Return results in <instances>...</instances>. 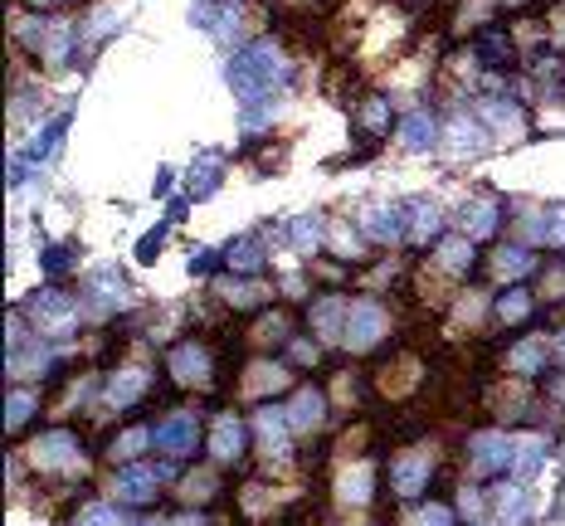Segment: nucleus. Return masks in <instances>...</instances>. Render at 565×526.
<instances>
[{
  "label": "nucleus",
  "mask_w": 565,
  "mask_h": 526,
  "mask_svg": "<svg viewBox=\"0 0 565 526\" xmlns=\"http://www.w3.org/2000/svg\"><path fill=\"white\" fill-rule=\"evenodd\" d=\"M473 458H478L488 473H497V468L512 463V439H502V434H478V439H473Z\"/></svg>",
  "instance_id": "obj_15"
},
{
  "label": "nucleus",
  "mask_w": 565,
  "mask_h": 526,
  "mask_svg": "<svg viewBox=\"0 0 565 526\" xmlns=\"http://www.w3.org/2000/svg\"><path fill=\"white\" fill-rule=\"evenodd\" d=\"M463 229H468V234H492V229H497V205H492V200L463 205Z\"/></svg>",
  "instance_id": "obj_21"
},
{
  "label": "nucleus",
  "mask_w": 565,
  "mask_h": 526,
  "mask_svg": "<svg viewBox=\"0 0 565 526\" xmlns=\"http://www.w3.org/2000/svg\"><path fill=\"white\" fill-rule=\"evenodd\" d=\"M337 492H341V502H351V507L371 502V468H351V473L337 483Z\"/></svg>",
  "instance_id": "obj_20"
},
{
  "label": "nucleus",
  "mask_w": 565,
  "mask_h": 526,
  "mask_svg": "<svg viewBox=\"0 0 565 526\" xmlns=\"http://www.w3.org/2000/svg\"><path fill=\"white\" fill-rule=\"evenodd\" d=\"M288 239H298V249H317L322 244V220H312V215H302L288 225Z\"/></svg>",
  "instance_id": "obj_27"
},
{
  "label": "nucleus",
  "mask_w": 565,
  "mask_h": 526,
  "mask_svg": "<svg viewBox=\"0 0 565 526\" xmlns=\"http://www.w3.org/2000/svg\"><path fill=\"white\" fill-rule=\"evenodd\" d=\"M122 302H127L122 273H117L113 263H108V268H98V273H93V283H88V307H93V312H113V307H122Z\"/></svg>",
  "instance_id": "obj_6"
},
{
  "label": "nucleus",
  "mask_w": 565,
  "mask_h": 526,
  "mask_svg": "<svg viewBox=\"0 0 565 526\" xmlns=\"http://www.w3.org/2000/svg\"><path fill=\"white\" fill-rule=\"evenodd\" d=\"M171 526H200V517H195V512H186V517H176Z\"/></svg>",
  "instance_id": "obj_39"
},
{
  "label": "nucleus",
  "mask_w": 565,
  "mask_h": 526,
  "mask_svg": "<svg viewBox=\"0 0 565 526\" xmlns=\"http://www.w3.org/2000/svg\"><path fill=\"white\" fill-rule=\"evenodd\" d=\"M424 483H429V458H424V453H410V458L395 463V492H400V497H419Z\"/></svg>",
  "instance_id": "obj_11"
},
{
  "label": "nucleus",
  "mask_w": 565,
  "mask_h": 526,
  "mask_svg": "<svg viewBox=\"0 0 565 526\" xmlns=\"http://www.w3.org/2000/svg\"><path fill=\"white\" fill-rule=\"evenodd\" d=\"M142 390H147V371H117L113 385H108V405L122 410V405H132Z\"/></svg>",
  "instance_id": "obj_18"
},
{
  "label": "nucleus",
  "mask_w": 565,
  "mask_h": 526,
  "mask_svg": "<svg viewBox=\"0 0 565 526\" xmlns=\"http://www.w3.org/2000/svg\"><path fill=\"white\" fill-rule=\"evenodd\" d=\"M151 444L166 453V458H186V453H195V444H200V424H195V414H171V419H161L156 429H151Z\"/></svg>",
  "instance_id": "obj_3"
},
{
  "label": "nucleus",
  "mask_w": 565,
  "mask_h": 526,
  "mask_svg": "<svg viewBox=\"0 0 565 526\" xmlns=\"http://www.w3.org/2000/svg\"><path fill=\"white\" fill-rule=\"evenodd\" d=\"M35 463L39 468H78V449H74V434L54 429L35 444Z\"/></svg>",
  "instance_id": "obj_7"
},
{
  "label": "nucleus",
  "mask_w": 565,
  "mask_h": 526,
  "mask_svg": "<svg viewBox=\"0 0 565 526\" xmlns=\"http://www.w3.org/2000/svg\"><path fill=\"white\" fill-rule=\"evenodd\" d=\"M30 414H35V395H25V390L10 395V405H5V429H20Z\"/></svg>",
  "instance_id": "obj_29"
},
{
  "label": "nucleus",
  "mask_w": 565,
  "mask_h": 526,
  "mask_svg": "<svg viewBox=\"0 0 565 526\" xmlns=\"http://www.w3.org/2000/svg\"><path fill=\"white\" fill-rule=\"evenodd\" d=\"M39 5H44V0H39Z\"/></svg>",
  "instance_id": "obj_42"
},
{
  "label": "nucleus",
  "mask_w": 565,
  "mask_h": 526,
  "mask_svg": "<svg viewBox=\"0 0 565 526\" xmlns=\"http://www.w3.org/2000/svg\"><path fill=\"white\" fill-rule=\"evenodd\" d=\"M546 229H551V239H556V244L565 249V205H556V210H551V220H546Z\"/></svg>",
  "instance_id": "obj_36"
},
{
  "label": "nucleus",
  "mask_w": 565,
  "mask_h": 526,
  "mask_svg": "<svg viewBox=\"0 0 565 526\" xmlns=\"http://www.w3.org/2000/svg\"><path fill=\"white\" fill-rule=\"evenodd\" d=\"M439 263H444L449 273H468V263H473V244H468V239H444V244H439Z\"/></svg>",
  "instance_id": "obj_24"
},
{
  "label": "nucleus",
  "mask_w": 565,
  "mask_h": 526,
  "mask_svg": "<svg viewBox=\"0 0 565 526\" xmlns=\"http://www.w3.org/2000/svg\"><path fill=\"white\" fill-rule=\"evenodd\" d=\"M278 380H283V371H259V380H254V385H249V390H273V385H278Z\"/></svg>",
  "instance_id": "obj_38"
},
{
  "label": "nucleus",
  "mask_w": 565,
  "mask_h": 526,
  "mask_svg": "<svg viewBox=\"0 0 565 526\" xmlns=\"http://www.w3.org/2000/svg\"><path fill=\"white\" fill-rule=\"evenodd\" d=\"M142 444H151L147 429H132V434H122V444H117V458H127V453H137Z\"/></svg>",
  "instance_id": "obj_35"
},
{
  "label": "nucleus",
  "mask_w": 565,
  "mask_h": 526,
  "mask_svg": "<svg viewBox=\"0 0 565 526\" xmlns=\"http://www.w3.org/2000/svg\"><path fill=\"white\" fill-rule=\"evenodd\" d=\"M527 312H531V298L522 288H512L507 298L497 302V317H502V322H517V317H527Z\"/></svg>",
  "instance_id": "obj_31"
},
{
  "label": "nucleus",
  "mask_w": 565,
  "mask_h": 526,
  "mask_svg": "<svg viewBox=\"0 0 565 526\" xmlns=\"http://www.w3.org/2000/svg\"><path fill=\"white\" fill-rule=\"evenodd\" d=\"M346 317H351V307L341 298H322L312 307V332L322 341H337V337H346Z\"/></svg>",
  "instance_id": "obj_8"
},
{
  "label": "nucleus",
  "mask_w": 565,
  "mask_h": 526,
  "mask_svg": "<svg viewBox=\"0 0 565 526\" xmlns=\"http://www.w3.org/2000/svg\"><path fill=\"white\" fill-rule=\"evenodd\" d=\"M483 142H488V137H483V127H478V122H468V117H458V122L444 127V147H449L453 156H468V151H478Z\"/></svg>",
  "instance_id": "obj_16"
},
{
  "label": "nucleus",
  "mask_w": 565,
  "mask_h": 526,
  "mask_svg": "<svg viewBox=\"0 0 565 526\" xmlns=\"http://www.w3.org/2000/svg\"><path fill=\"white\" fill-rule=\"evenodd\" d=\"M541 356H546V346H541V341H522V346L512 351V366L531 376V371H541Z\"/></svg>",
  "instance_id": "obj_30"
},
{
  "label": "nucleus",
  "mask_w": 565,
  "mask_h": 526,
  "mask_svg": "<svg viewBox=\"0 0 565 526\" xmlns=\"http://www.w3.org/2000/svg\"><path fill=\"white\" fill-rule=\"evenodd\" d=\"M322 410H327V400H322L317 390H302L298 400H288V405H283V414H288V429H298V434H307V429H317V419H322Z\"/></svg>",
  "instance_id": "obj_10"
},
{
  "label": "nucleus",
  "mask_w": 565,
  "mask_h": 526,
  "mask_svg": "<svg viewBox=\"0 0 565 526\" xmlns=\"http://www.w3.org/2000/svg\"><path fill=\"white\" fill-rule=\"evenodd\" d=\"M361 229H366L371 239H380V244H395V239H400V220H395L390 205H366V210H361Z\"/></svg>",
  "instance_id": "obj_14"
},
{
  "label": "nucleus",
  "mask_w": 565,
  "mask_h": 526,
  "mask_svg": "<svg viewBox=\"0 0 565 526\" xmlns=\"http://www.w3.org/2000/svg\"><path fill=\"white\" fill-rule=\"evenodd\" d=\"M171 468H142V463H132V468H122L117 473V483H113V492L122 497V502H151L156 497V488H161V478H166Z\"/></svg>",
  "instance_id": "obj_5"
},
{
  "label": "nucleus",
  "mask_w": 565,
  "mask_h": 526,
  "mask_svg": "<svg viewBox=\"0 0 565 526\" xmlns=\"http://www.w3.org/2000/svg\"><path fill=\"white\" fill-rule=\"evenodd\" d=\"M531 249H522V244H502L497 249V259H492V273L502 278V283H517L522 273H531Z\"/></svg>",
  "instance_id": "obj_12"
},
{
  "label": "nucleus",
  "mask_w": 565,
  "mask_h": 526,
  "mask_svg": "<svg viewBox=\"0 0 565 526\" xmlns=\"http://www.w3.org/2000/svg\"><path fill=\"white\" fill-rule=\"evenodd\" d=\"M400 137H405V147H410V151H429V147H434V122H429V113H410V117H405Z\"/></svg>",
  "instance_id": "obj_19"
},
{
  "label": "nucleus",
  "mask_w": 565,
  "mask_h": 526,
  "mask_svg": "<svg viewBox=\"0 0 565 526\" xmlns=\"http://www.w3.org/2000/svg\"><path fill=\"white\" fill-rule=\"evenodd\" d=\"M405 526H453V512L449 507H419Z\"/></svg>",
  "instance_id": "obj_33"
},
{
  "label": "nucleus",
  "mask_w": 565,
  "mask_h": 526,
  "mask_svg": "<svg viewBox=\"0 0 565 526\" xmlns=\"http://www.w3.org/2000/svg\"><path fill=\"white\" fill-rule=\"evenodd\" d=\"M556 356H561V361H565V332H561V337H556Z\"/></svg>",
  "instance_id": "obj_40"
},
{
  "label": "nucleus",
  "mask_w": 565,
  "mask_h": 526,
  "mask_svg": "<svg viewBox=\"0 0 565 526\" xmlns=\"http://www.w3.org/2000/svg\"><path fill=\"white\" fill-rule=\"evenodd\" d=\"M497 512H502V526H522L531 512V502L522 497V488H502L497 492Z\"/></svg>",
  "instance_id": "obj_22"
},
{
  "label": "nucleus",
  "mask_w": 565,
  "mask_h": 526,
  "mask_svg": "<svg viewBox=\"0 0 565 526\" xmlns=\"http://www.w3.org/2000/svg\"><path fill=\"white\" fill-rule=\"evenodd\" d=\"M137 526H171V522H137Z\"/></svg>",
  "instance_id": "obj_41"
},
{
  "label": "nucleus",
  "mask_w": 565,
  "mask_h": 526,
  "mask_svg": "<svg viewBox=\"0 0 565 526\" xmlns=\"http://www.w3.org/2000/svg\"><path fill=\"white\" fill-rule=\"evenodd\" d=\"M361 122H371V132H385V122H390V113H385V103H380V98H371V103L361 108Z\"/></svg>",
  "instance_id": "obj_34"
},
{
  "label": "nucleus",
  "mask_w": 565,
  "mask_h": 526,
  "mask_svg": "<svg viewBox=\"0 0 565 526\" xmlns=\"http://www.w3.org/2000/svg\"><path fill=\"white\" fill-rule=\"evenodd\" d=\"M483 122H497L507 137H517V127H522V113L517 108H507V103H488L483 108Z\"/></svg>",
  "instance_id": "obj_28"
},
{
  "label": "nucleus",
  "mask_w": 565,
  "mask_h": 526,
  "mask_svg": "<svg viewBox=\"0 0 565 526\" xmlns=\"http://www.w3.org/2000/svg\"><path fill=\"white\" fill-rule=\"evenodd\" d=\"M78 526H132V517H122L117 507H103V502H98V507H83V512H78Z\"/></svg>",
  "instance_id": "obj_25"
},
{
  "label": "nucleus",
  "mask_w": 565,
  "mask_h": 526,
  "mask_svg": "<svg viewBox=\"0 0 565 526\" xmlns=\"http://www.w3.org/2000/svg\"><path fill=\"white\" fill-rule=\"evenodd\" d=\"M337 254H346V259H351V254H361V244H356V234H351V229H337Z\"/></svg>",
  "instance_id": "obj_37"
},
{
  "label": "nucleus",
  "mask_w": 565,
  "mask_h": 526,
  "mask_svg": "<svg viewBox=\"0 0 565 526\" xmlns=\"http://www.w3.org/2000/svg\"><path fill=\"white\" fill-rule=\"evenodd\" d=\"M385 337V312L376 302H351V317H346V346L351 351H371Z\"/></svg>",
  "instance_id": "obj_4"
},
{
  "label": "nucleus",
  "mask_w": 565,
  "mask_h": 526,
  "mask_svg": "<svg viewBox=\"0 0 565 526\" xmlns=\"http://www.w3.org/2000/svg\"><path fill=\"white\" fill-rule=\"evenodd\" d=\"M283 83H288V59H283V49L278 44H249L234 64H229V88L244 98V108H268V103H278V93H283Z\"/></svg>",
  "instance_id": "obj_1"
},
{
  "label": "nucleus",
  "mask_w": 565,
  "mask_h": 526,
  "mask_svg": "<svg viewBox=\"0 0 565 526\" xmlns=\"http://www.w3.org/2000/svg\"><path fill=\"white\" fill-rule=\"evenodd\" d=\"M195 166H200V171H195V181H190V195H205V190L220 186V156H200Z\"/></svg>",
  "instance_id": "obj_26"
},
{
  "label": "nucleus",
  "mask_w": 565,
  "mask_h": 526,
  "mask_svg": "<svg viewBox=\"0 0 565 526\" xmlns=\"http://www.w3.org/2000/svg\"><path fill=\"white\" fill-rule=\"evenodd\" d=\"M210 449H215V458H239V449H244V424H239L234 414H220V419H215Z\"/></svg>",
  "instance_id": "obj_13"
},
{
  "label": "nucleus",
  "mask_w": 565,
  "mask_h": 526,
  "mask_svg": "<svg viewBox=\"0 0 565 526\" xmlns=\"http://www.w3.org/2000/svg\"><path fill=\"white\" fill-rule=\"evenodd\" d=\"M171 376L181 380V385H205V380H210L205 351H200V346H176V351H171Z\"/></svg>",
  "instance_id": "obj_9"
},
{
  "label": "nucleus",
  "mask_w": 565,
  "mask_h": 526,
  "mask_svg": "<svg viewBox=\"0 0 565 526\" xmlns=\"http://www.w3.org/2000/svg\"><path fill=\"white\" fill-rule=\"evenodd\" d=\"M434 225H439V205H434V200H415L410 239H415V244H429V239H434Z\"/></svg>",
  "instance_id": "obj_23"
},
{
  "label": "nucleus",
  "mask_w": 565,
  "mask_h": 526,
  "mask_svg": "<svg viewBox=\"0 0 565 526\" xmlns=\"http://www.w3.org/2000/svg\"><path fill=\"white\" fill-rule=\"evenodd\" d=\"M229 263L244 273V268H259V263H264V254H259V244H254V239H239V244L229 249Z\"/></svg>",
  "instance_id": "obj_32"
},
{
  "label": "nucleus",
  "mask_w": 565,
  "mask_h": 526,
  "mask_svg": "<svg viewBox=\"0 0 565 526\" xmlns=\"http://www.w3.org/2000/svg\"><path fill=\"white\" fill-rule=\"evenodd\" d=\"M30 322H35L44 337H69L74 332V322H78V307L74 298H64V293H54V288H44L35 302H30Z\"/></svg>",
  "instance_id": "obj_2"
},
{
  "label": "nucleus",
  "mask_w": 565,
  "mask_h": 526,
  "mask_svg": "<svg viewBox=\"0 0 565 526\" xmlns=\"http://www.w3.org/2000/svg\"><path fill=\"white\" fill-rule=\"evenodd\" d=\"M541 458H546V439H541V434H527L522 444H512V473H517V478H531V473L541 468Z\"/></svg>",
  "instance_id": "obj_17"
}]
</instances>
